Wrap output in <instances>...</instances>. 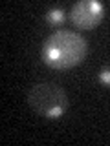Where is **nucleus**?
Wrapping results in <instances>:
<instances>
[{"label":"nucleus","instance_id":"f257e3e1","mask_svg":"<svg viewBox=\"0 0 110 146\" xmlns=\"http://www.w3.org/2000/svg\"><path fill=\"white\" fill-rule=\"evenodd\" d=\"M88 53V42L81 33L68 29H57L44 40L40 48V58L52 70H70L85 60Z\"/></svg>","mask_w":110,"mask_h":146},{"label":"nucleus","instance_id":"f03ea898","mask_svg":"<svg viewBox=\"0 0 110 146\" xmlns=\"http://www.w3.org/2000/svg\"><path fill=\"white\" fill-rule=\"evenodd\" d=\"M28 104L37 115L46 119H59L68 110V95L59 84L39 82L28 91Z\"/></svg>","mask_w":110,"mask_h":146},{"label":"nucleus","instance_id":"7ed1b4c3","mask_svg":"<svg viewBox=\"0 0 110 146\" xmlns=\"http://www.w3.org/2000/svg\"><path fill=\"white\" fill-rule=\"evenodd\" d=\"M105 17V6L95 0H79L70 9V20L79 29H94Z\"/></svg>","mask_w":110,"mask_h":146},{"label":"nucleus","instance_id":"20e7f679","mask_svg":"<svg viewBox=\"0 0 110 146\" xmlns=\"http://www.w3.org/2000/svg\"><path fill=\"white\" fill-rule=\"evenodd\" d=\"M64 18H66V11H64L62 7H52L48 13H46V22H48L52 27L55 26H61L62 22H64Z\"/></svg>","mask_w":110,"mask_h":146},{"label":"nucleus","instance_id":"39448f33","mask_svg":"<svg viewBox=\"0 0 110 146\" xmlns=\"http://www.w3.org/2000/svg\"><path fill=\"white\" fill-rule=\"evenodd\" d=\"M97 79H99L101 84H105V86H108V88H110V64H107V66H103L99 70Z\"/></svg>","mask_w":110,"mask_h":146}]
</instances>
